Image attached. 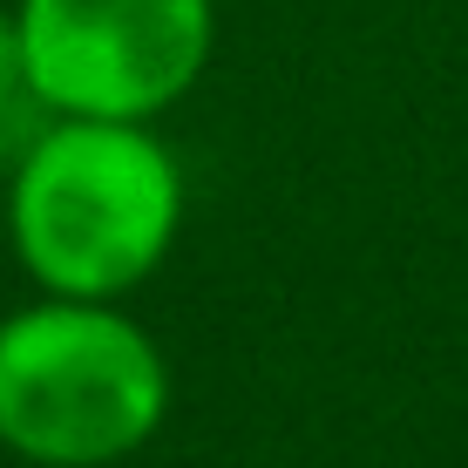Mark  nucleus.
<instances>
[{
  "label": "nucleus",
  "mask_w": 468,
  "mask_h": 468,
  "mask_svg": "<svg viewBox=\"0 0 468 468\" xmlns=\"http://www.w3.org/2000/svg\"><path fill=\"white\" fill-rule=\"evenodd\" d=\"M184 164L156 122L48 116L7 170V245L48 299H129L184 231Z\"/></svg>",
  "instance_id": "f257e3e1"
},
{
  "label": "nucleus",
  "mask_w": 468,
  "mask_h": 468,
  "mask_svg": "<svg viewBox=\"0 0 468 468\" xmlns=\"http://www.w3.org/2000/svg\"><path fill=\"white\" fill-rule=\"evenodd\" d=\"M170 421V360L116 299L0 313V448L35 468H116Z\"/></svg>",
  "instance_id": "f03ea898"
},
{
  "label": "nucleus",
  "mask_w": 468,
  "mask_h": 468,
  "mask_svg": "<svg viewBox=\"0 0 468 468\" xmlns=\"http://www.w3.org/2000/svg\"><path fill=\"white\" fill-rule=\"evenodd\" d=\"M41 116L156 122L204 82L218 0H14Z\"/></svg>",
  "instance_id": "7ed1b4c3"
},
{
  "label": "nucleus",
  "mask_w": 468,
  "mask_h": 468,
  "mask_svg": "<svg viewBox=\"0 0 468 468\" xmlns=\"http://www.w3.org/2000/svg\"><path fill=\"white\" fill-rule=\"evenodd\" d=\"M27 95V48H21V21L14 7H0V109Z\"/></svg>",
  "instance_id": "20e7f679"
}]
</instances>
